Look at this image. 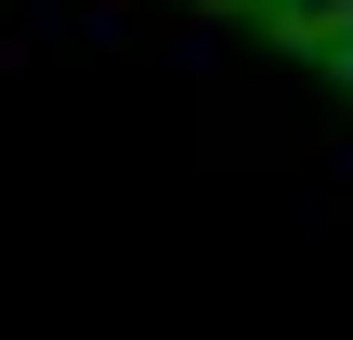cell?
I'll list each match as a JSON object with an SVG mask.
<instances>
[{
    "label": "cell",
    "instance_id": "cell-1",
    "mask_svg": "<svg viewBox=\"0 0 353 340\" xmlns=\"http://www.w3.org/2000/svg\"><path fill=\"white\" fill-rule=\"evenodd\" d=\"M327 66H341V92H353V13H327Z\"/></svg>",
    "mask_w": 353,
    "mask_h": 340
},
{
    "label": "cell",
    "instance_id": "cell-2",
    "mask_svg": "<svg viewBox=\"0 0 353 340\" xmlns=\"http://www.w3.org/2000/svg\"><path fill=\"white\" fill-rule=\"evenodd\" d=\"M223 13H301V0H223Z\"/></svg>",
    "mask_w": 353,
    "mask_h": 340
}]
</instances>
